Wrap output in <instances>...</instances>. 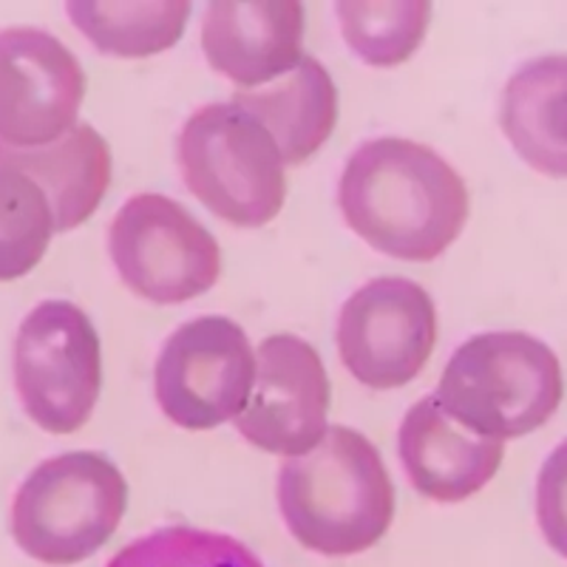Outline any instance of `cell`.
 Here are the masks:
<instances>
[{
	"label": "cell",
	"mask_w": 567,
	"mask_h": 567,
	"mask_svg": "<svg viewBox=\"0 0 567 567\" xmlns=\"http://www.w3.org/2000/svg\"><path fill=\"white\" fill-rule=\"evenodd\" d=\"M338 205L374 250L403 261H434L468 221V187L429 145L381 136L363 142L343 168Z\"/></svg>",
	"instance_id": "1"
},
{
	"label": "cell",
	"mask_w": 567,
	"mask_h": 567,
	"mask_svg": "<svg viewBox=\"0 0 567 567\" xmlns=\"http://www.w3.org/2000/svg\"><path fill=\"white\" fill-rule=\"evenodd\" d=\"M252 116L281 151L284 165H301L332 136L338 123V91L316 58H303L281 83L236 91L230 100Z\"/></svg>",
	"instance_id": "16"
},
{
	"label": "cell",
	"mask_w": 567,
	"mask_h": 567,
	"mask_svg": "<svg viewBox=\"0 0 567 567\" xmlns=\"http://www.w3.org/2000/svg\"><path fill=\"white\" fill-rule=\"evenodd\" d=\"M54 210L38 182L0 154V281L32 272L49 250Z\"/></svg>",
	"instance_id": "19"
},
{
	"label": "cell",
	"mask_w": 567,
	"mask_h": 567,
	"mask_svg": "<svg viewBox=\"0 0 567 567\" xmlns=\"http://www.w3.org/2000/svg\"><path fill=\"white\" fill-rule=\"evenodd\" d=\"M65 12L74 27L116 58H151L176 43L185 32L190 3L187 0H71Z\"/></svg>",
	"instance_id": "17"
},
{
	"label": "cell",
	"mask_w": 567,
	"mask_h": 567,
	"mask_svg": "<svg viewBox=\"0 0 567 567\" xmlns=\"http://www.w3.org/2000/svg\"><path fill=\"white\" fill-rule=\"evenodd\" d=\"M256 383L247 332L225 316L182 323L156 361L159 409L187 432H207L245 412Z\"/></svg>",
	"instance_id": "8"
},
{
	"label": "cell",
	"mask_w": 567,
	"mask_h": 567,
	"mask_svg": "<svg viewBox=\"0 0 567 567\" xmlns=\"http://www.w3.org/2000/svg\"><path fill=\"white\" fill-rule=\"evenodd\" d=\"M398 449L409 483L434 503H463L474 496L496 477L505 460V443L463 429L434 394L409 409Z\"/></svg>",
	"instance_id": "13"
},
{
	"label": "cell",
	"mask_w": 567,
	"mask_h": 567,
	"mask_svg": "<svg viewBox=\"0 0 567 567\" xmlns=\"http://www.w3.org/2000/svg\"><path fill=\"white\" fill-rule=\"evenodd\" d=\"M434 343V301L409 278H374L343 303L338 318V352L363 386H406L429 363Z\"/></svg>",
	"instance_id": "9"
},
{
	"label": "cell",
	"mask_w": 567,
	"mask_h": 567,
	"mask_svg": "<svg viewBox=\"0 0 567 567\" xmlns=\"http://www.w3.org/2000/svg\"><path fill=\"white\" fill-rule=\"evenodd\" d=\"M14 386L43 432L74 434L89 423L103 389V349L78 303L43 301L23 318L14 341Z\"/></svg>",
	"instance_id": "6"
},
{
	"label": "cell",
	"mask_w": 567,
	"mask_h": 567,
	"mask_svg": "<svg viewBox=\"0 0 567 567\" xmlns=\"http://www.w3.org/2000/svg\"><path fill=\"white\" fill-rule=\"evenodd\" d=\"M278 505L307 550L354 556L374 548L394 519V485L381 452L347 425L278 471Z\"/></svg>",
	"instance_id": "2"
},
{
	"label": "cell",
	"mask_w": 567,
	"mask_h": 567,
	"mask_svg": "<svg viewBox=\"0 0 567 567\" xmlns=\"http://www.w3.org/2000/svg\"><path fill=\"white\" fill-rule=\"evenodd\" d=\"M561 394V363L548 343L528 332H485L452 354L434 398L463 429L505 443L548 423Z\"/></svg>",
	"instance_id": "3"
},
{
	"label": "cell",
	"mask_w": 567,
	"mask_h": 567,
	"mask_svg": "<svg viewBox=\"0 0 567 567\" xmlns=\"http://www.w3.org/2000/svg\"><path fill=\"white\" fill-rule=\"evenodd\" d=\"M0 154L27 171L54 210L58 233L74 230L94 216L111 185L109 142L80 123L58 142L40 148H12L0 142Z\"/></svg>",
	"instance_id": "14"
},
{
	"label": "cell",
	"mask_w": 567,
	"mask_h": 567,
	"mask_svg": "<svg viewBox=\"0 0 567 567\" xmlns=\"http://www.w3.org/2000/svg\"><path fill=\"white\" fill-rule=\"evenodd\" d=\"M329 378L316 349L298 336H270L256 354V383L236 432L267 454L312 452L327 434Z\"/></svg>",
	"instance_id": "11"
},
{
	"label": "cell",
	"mask_w": 567,
	"mask_h": 567,
	"mask_svg": "<svg viewBox=\"0 0 567 567\" xmlns=\"http://www.w3.org/2000/svg\"><path fill=\"white\" fill-rule=\"evenodd\" d=\"M109 250L125 287L154 303L190 301L221 276L219 241L179 202L162 194H140L120 207Z\"/></svg>",
	"instance_id": "7"
},
{
	"label": "cell",
	"mask_w": 567,
	"mask_h": 567,
	"mask_svg": "<svg viewBox=\"0 0 567 567\" xmlns=\"http://www.w3.org/2000/svg\"><path fill=\"white\" fill-rule=\"evenodd\" d=\"M499 125L530 168L567 179V54H545L516 71L503 91Z\"/></svg>",
	"instance_id": "15"
},
{
	"label": "cell",
	"mask_w": 567,
	"mask_h": 567,
	"mask_svg": "<svg viewBox=\"0 0 567 567\" xmlns=\"http://www.w3.org/2000/svg\"><path fill=\"white\" fill-rule=\"evenodd\" d=\"M303 27L298 0H216L202 23V49L219 74L250 89L298 69Z\"/></svg>",
	"instance_id": "12"
},
{
	"label": "cell",
	"mask_w": 567,
	"mask_h": 567,
	"mask_svg": "<svg viewBox=\"0 0 567 567\" xmlns=\"http://www.w3.org/2000/svg\"><path fill=\"white\" fill-rule=\"evenodd\" d=\"M343 38L369 65L389 69L406 63L423 43L432 3L429 0H341L336 7Z\"/></svg>",
	"instance_id": "18"
},
{
	"label": "cell",
	"mask_w": 567,
	"mask_h": 567,
	"mask_svg": "<svg viewBox=\"0 0 567 567\" xmlns=\"http://www.w3.org/2000/svg\"><path fill=\"white\" fill-rule=\"evenodd\" d=\"M105 567H265V561L233 536L174 525L134 539Z\"/></svg>",
	"instance_id": "20"
},
{
	"label": "cell",
	"mask_w": 567,
	"mask_h": 567,
	"mask_svg": "<svg viewBox=\"0 0 567 567\" xmlns=\"http://www.w3.org/2000/svg\"><path fill=\"white\" fill-rule=\"evenodd\" d=\"M187 190L219 219L261 227L287 199L284 159L272 136L233 103L196 111L179 136Z\"/></svg>",
	"instance_id": "5"
},
{
	"label": "cell",
	"mask_w": 567,
	"mask_h": 567,
	"mask_svg": "<svg viewBox=\"0 0 567 567\" xmlns=\"http://www.w3.org/2000/svg\"><path fill=\"white\" fill-rule=\"evenodd\" d=\"M128 483L109 457L69 452L23 480L12 503V536L43 565L69 567L97 554L123 523Z\"/></svg>",
	"instance_id": "4"
},
{
	"label": "cell",
	"mask_w": 567,
	"mask_h": 567,
	"mask_svg": "<svg viewBox=\"0 0 567 567\" xmlns=\"http://www.w3.org/2000/svg\"><path fill=\"white\" fill-rule=\"evenodd\" d=\"M85 71L54 34L32 27L0 32V142L40 148L78 123Z\"/></svg>",
	"instance_id": "10"
},
{
	"label": "cell",
	"mask_w": 567,
	"mask_h": 567,
	"mask_svg": "<svg viewBox=\"0 0 567 567\" xmlns=\"http://www.w3.org/2000/svg\"><path fill=\"white\" fill-rule=\"evenodd\" d=\"M536 519L550 548L567 559V440L545 460L539 471Z\"/></svg>",
	"instance_id": "21"
}]
</instances>
